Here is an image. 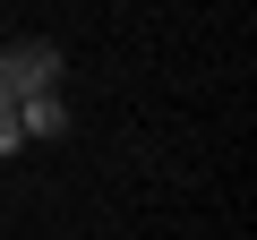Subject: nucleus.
Segmentation results:
<instances>
[{"label": "nucleus", "instance_id": "1", "mask_svg": "<svg viewBox=\"0 0 257 240\" xmlns=\"http://www.w3.org/2000/svg\"><path fill=\"white\" fill-rule=\"evenodd\" d=\"M60 86V43H43V35H18L9 52H0V94L9 103H26V94H52Z\"/></svg>", "mask_w": 257, "mask_h": 240}, {"label": "nucleus", "instance_id": "2", "mask_svg": "<svg viewBox=\"0 0 257 240\" xmlns=\"http://www.w3.org/2000/svg\"><path fill=\"white\" fill-rule=\"evenodd\" d=\"M18 129H26V138H60V129H69V111H60V86L18 103Z\"/></svg>", "mask_w": 257, "mask_h": 240}, {"label": "nucleus", "instance_id": "3", "mask_svg": "<svg viewBox=\"0 0 257 240\" xmlns=\"http://www.w3.org/2000/svg\"><path fill=\"white\" fill-rule=\"evenodd\" d=\"M18 138H26V129H18V103H9V94H0V155H9Z\"/></svg>", "mask_w": 257, "mask_h": 240}]
</instances>
